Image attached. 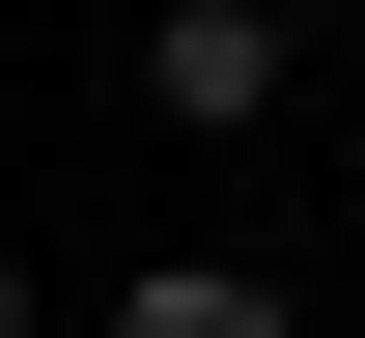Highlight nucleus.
<instances>
[{
	"instance_id": "1",
	"label": "nucleus",
	"mask_w": 365,
	"mask_h": 338,
	"mask_svg": "<svg viewBox=\"0 0 365 338\" xmlns=\"http://www.w3.org/2000/svg\"><path fill=\"white\" fill-rule=\"evenodd\" d=\"M140 85H169V113H281V0H169Z\"/></svg>"
},
{
	"instance_id": "2",
	"label": "nucleus",
	"mask_w": 365,
	"mask_h": 338,
	"mask_svg": "<svg viewBox=\"0 0 365 338\" xmlns=\"http://www.w3.org/2000/svg\"><path fill=\"white\" fill-rule=\"evenodd\" d=\"M113 338H281V282H253V254H169V282H140Z\"/></svg>"
},
{
	"instance_id": "3",
	"label": "nucleus",
	"mask_w": 365,
	"mask_h": 338,
	"mask_svg": "<svg viewBox=\"0 0 365 338\" xmlns=\"http://www.w3.org/2000/svg\"><path fill=\"white\" fill-rule=\"evenodd\" d=\"M0 338H29V282H0Z\"/></svg>"
}]
</instances>
